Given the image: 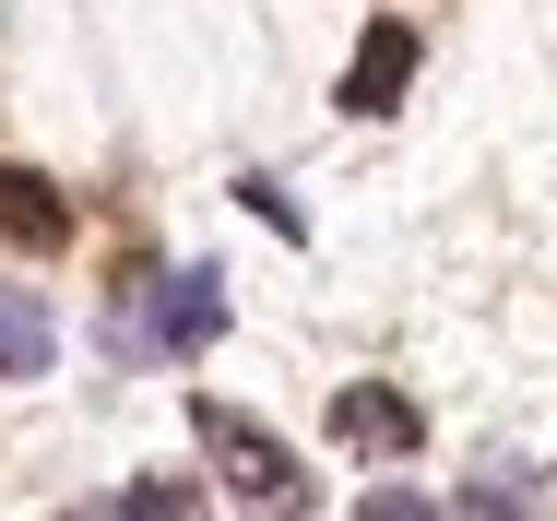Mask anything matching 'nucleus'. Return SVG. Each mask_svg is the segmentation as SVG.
I'll list each match as a JSON object with an SVG mask.
<instances>
[{"mask_svg":"<svg viewBox=\"0 0 557 521\" xmlns=\"http://www.w3.org/2000/svg\"><path fill=\"white\" fill-rule=\"evenodd\" d=\"M0 237H12L24 261L72 249V202H60V178H36V166H0Z\"/></svg>","mask_w":557,"mask_h":521,"instance_id":"obj_4","label":"nucleus"},{"mask_svg":"<svg viewBox=\"0 0 557 521\" xmlns=\"http://www.w3.org/2000/svg\"><path fill=\"white\" fill-rule=\"evenodd\" d=\"M404 84H416V24H404V12H380V24L356 36V60H344V107H356V119H392Z\"/></svg>","mask_w":557,"mask_h":521,"instance_id":"obj_3","label":"nucleus"},{"mask_svg":"<svg viewBox=\"0 0 557 521\" xmlns=\"http://www.w3.org/2000/svg\"><path fill=\"white\" fill-rule=\"evenodd\" d=\"M237 202L261 213V225H273V237H309V225H297V202H285V190H273V178H237Z\"/></svg>","mask_w":557,"mask_h":521,"instance_id":"obj_8","label":"nucleus"},{"mask_svg":"<svg viewBox=\"0 0 557 521\" xmlns=\"http://www.w3.org/2000/svg\"><path fill=\"white\" fill-rule=\"evenodd\" d=\"M60 356V332H48V309L24 297V285H0V380H36Z\"/></svg>","mask_w":557,"mask_h":521,"instance_id":"obj_5","label":"nucleus"},{"mask_svg":"<svg viewBox=\"0 0 557 521\" xmlns=\"http://www.w3.org/2000/svg\"><path fill=\"white\" fill-rule=\"evenodd\" d=\"M333 438L356 450V462H404V450L428 438V415H416L392 380H344V392H333Z\"/></svg>","mask_w":557,"mask_h":521,"instance_id":"obj_2","label":"nucleus"},{"mask_svg":"<svg viewBox=\"0 0 557 521\" xmlns=\"http://www.w3.org/2000/svg\"><path fill=\"white\" fill-rule=\"evenodd\" d=\"M225 332V297H214V273H190V285H166V356H202Z\"/></svg>","mask_w":557,"mask_h":521,"instance_id":"obj_6","label":"nucleus"},{"mask_svg":"<svg viewBox=\"0 0 557 521\" xmlns=\"http://www.w3.org/2000/svg\"><path fill=\"white\" fill-rule=\"evenodd\" d=\"M190 426H202V474H214L225 498H237V510H297V498H309L297 450H285L273 426H249L237 404H202Z\"/></svg>","mask_w":557,"mask_h":521,"instance_id":"obj_1","label":"nucleus"},{"mask_svg":"<svg viewBox=\"0 0 557 521\" xmlns=\"http://www.w3.org/2000/svg\"><path fill=\"white\" fill-rule=\"evenodd\" d=\"M119 510H131V521H166V510L190 521V510H202V486H190V474H143V486H119Z\"/></svg>","mask_w":557,"mask_h":521,"instance_id":"obj_7","label":"nucleus"}]
</instances>
